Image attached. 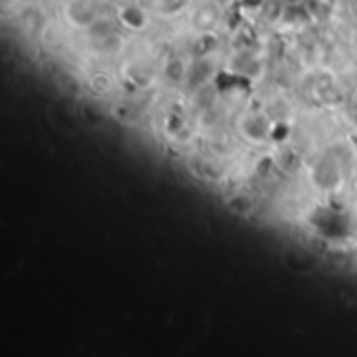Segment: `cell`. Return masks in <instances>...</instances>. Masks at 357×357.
<instances>
[{
  "mask_svg": "<svg viewBox=\"0 0 357 357\" xmlns=\"http://www.w3.org/2000/svg\"><path fill=\"white\" fill-rule=\"evenodd\" d=\"M238 132L253 144H264L274 136V121L266 113H247L238 121Z\"/></svg>",
  "mask_w": 357,
  "mask_h": 357,
  "instance_id": "cell-1",
  "label": "cell"
},
{
  "mask_svg": "<svg viewBox=\"0 0 357 357\" xmlns=\"http://www.w3.org/2000/svg\"><path fill=\"white\" fill-rule=\"evenodd\" d=\"M312 182L314 186H318L320 190H335L341 186L343 182V174L341 167L335 159H320L314 167H312Z\"/></svg>",
  "mask_w": 357,
  "mask_h": 357,
  "instance_id": "cell-2",
  "label": "cell"
},
{
  "mask_svg": "<svg viewBox=\"0 0 357 357\" xmlns=\"http://www.w3.org/2000/svg\"><path fill=\"white\" fill-rule=\"evenodd\" d=\"M117 21L121 27L130 31H142L149 27V10L138 4V0H123V4L117 8Z\"/></svg>",
  "mask_w": 357,
  "mask_h": 357,
  "instance_id": "cell-3",
  "label": "cell"
},
{
  "mask_svg": "<svg viewBox=\"0 0 357 357\" xmlns=\"http://www.w3.org/2000/svg\"><path fill=\"white\" fill-rule=\"evenodd\" d=\"M98 17L100 15L88 0H71L65 6V19L69 21V25H73L77 29H88Z\"/></svg>",
  "mask_w": 357,
  "mask_h": 357,
  "instance_id": "cell-4",
  "label": "cell"
},
{
  "mask_svg": "<svg viewBox=\"0 0 357 357\" xmlns=\"http://www.w3.org/2000/svg\"><path fill=\"white\" fill-rule=\"evenodd\" d=\"M188 69H190V63L182 56H172L165 61V67H163V75L165 79L172 84V86H180V84H186V77H188Z\"/></svg>",
  "mask_w": 357,
  "mask_h": 357,
  "instance_id": "cell-5",
  "label": "cell"
},
{
  "mask_svg": "<svg viewBox=\"0 0 357 357\" xmlns=\"http://www.w3.org/2000/svg\"><path fill=\"white\" fill-rule=\"evenodd\" d=\"M220 46V38L213 29L207 31H199L197 40L192 42V56L195 59H203V56H211Z\"/></svg>",
  "mask_w": 357,
  "mask_h": 357,
  "instance_id": "cell-6",
  "label": "cell"
},
{
  "mask_svg": "<svg viewBox=\"0 0 357 357\" xmlns=\"http://www.w3.org/2000/svg\"><path fill=\"white\" fill-rule=\"evenodd\" d=\"M192 6V0H157L155 13L163 19H176Z\"/></svg>",
  "mask_w": 357,
  "mask_h": 357,
  "instance_id": "cell-7",
  "label": "cell"
},
{
  "mask_svg": "<svg viewBox=\"0 0 357 357\" xmlns=\"http://www.w3.org/2000/svg\"><path fill=\"white\" fill-rule=\"evenodd\" d=\"M339 0H305V8L314 21H326L335 15Z\"/></svg>",
  "mask_w": 357,
  "mask_h": 357,
  "instance_id": "cell-8",
  "label": "cell"
},
{
  "mask_svg": "<svg viewBox=\"0 0 357 357\" xmlns=\"http://www.w3.org/2000/svg\"><path fill=\"white\" fill-rule=\"evenodd\" d=\"M88 88L96 94V96H105L113 90V77L105 71H96L88 77Z\"/></svg>",
  "mask_w": 357,
  "mask_h": 357,
  "instance_id": "cell-9",
  "label": "cell"
},
{
  "mask_svg": "<svg viewBox=\"0 0 357 357\" xmlns=\"http://www.w3.org/2000/svg\"><path fill=\"white\" fill-rule=\"evenodd\" d=\"M238 2H241V6L247 8V10H261L270 0H238Z\"/></svg>",
  "mask_w": 357,
  "mask_h": 357,
  "instance_id": "cell-10",
  "label": "cell"
},
{
  "mask_svg": "<svg viewBox=\"0 0 357 357\" xmlns=\"http://www.w3.org/2000/svg\"><path fill=\"white\" fill-rule=\"evenodd\" d=\"M349 146H351V151H354V155L357 157V130L349 136Z\"/></svg>",
  "mask_w": 357,
  "mask_h": 357,
  "instance_id": "cell-11",
  "label": "cell"
},
{
  "mask_svg": "<svg viewBox=\"0 0 357 357\" xmlns=\"http://www.w3.org/2000/svg\"><path fill=\"white\" fill-rule=\"evenodd\" d=\"M282 2H284V6H287V4H303L305 0H282Z\"/></svg>",
  "mask_w": 357,
  "mask_h": 357,
  "instance_id": "cell-12",
  "label": "cell"
}]
</instances>
